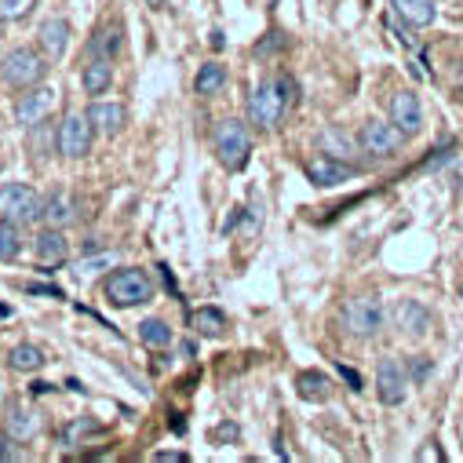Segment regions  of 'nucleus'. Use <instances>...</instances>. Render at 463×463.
Wrapping results in <instances>:
<instances>
[{
  "instance_id": "nucleus-1",
  "label": "nucleus",
  "mask_w": 463,
  "mask_h": 463,
  "mask_svg": "<svg viewBox=\"0 0 463 463\" xmlns=\"http://www.w3.org/2000/svg\"><path fill=\"white\" fill-rule=\"evenodd\" d=\"M296 102V80L292 77H278L274 84H263L252 91L249 99V121L256 128H278V121L292 109Z\"/></svg>"
},
{
  "instance_id": "nucleus-2",
  "label": "nucleus",
  "mask_w": 463,
  "mask_h": 463,
  "mask_svg": "<svg viewBox=\"0 0 463 463\" xmlns=\"http://www.w3.org/2000/svg\"><path fill=\"white\" fill-rule=\"evenodd\" d=\"M102 292H106V299L113 307H139V303H150L154 299V281L139 267H121V270H113L106 278Z\"/></svg>"
},
{
  "instance_id": "nucleus-3",
  "label": "nucleus",
  "mask_w": 463,
  "mask_h": 463,
  "mask_svg": "<svg viewBox=\"0 0 463 463\" xmlns=\"http://www.w3.org/2000/svg\"><path fill=\"white\" fill-rule=\"evenodd\" d=\"M44 73H48V55L37 52V48H15V52H8L5 59H0V80L19 88V91L41 84Z\"/></svg>"
},
{
  "instance_id": "nucleus-4",
  "label": "nucleus",
  "mask_w": 463,
  "mask_h": 463,
  "mask_svg": "<svg viewBox=\"0 0 463 463\" xmlns=\"http://www.w3.org/2000/svg\"><path fill=\"white\" fill-rule=\"evenodd\" d=\"M215 154H219V161H222L230 172L245 168V161H249V154H252V136H249V128H245L241 121H234V118L219 121V125H215Z\"/></svg>"
},
{
  "instance_id": "nucleus-5",
  "label": "nucleus",
  "mask_w": 463,
  "mask_h": 463,
  "mask_svg": "<svg viewBox=\"0 0 463 463\" xmlns=\"http://www.w3.org/2000/svg\"><path fill=\"white\" fill-rule=\"evenodd\" d=\"M41 194L26 183H5L0 186V219H12V222H33L41 219Z\"/></svg>"
},
{
  "instance_id": "nucleus-6",
  "label": "nucleus",
  "mask_w": 463,
  "mask_h": 463,
  "mask_svg": "<svg viewBox=\"0 0 463 463\" xmlns=\"http://www.w3.org/2000/svg\"><path fill=\"white\" fill-rule=\"evenodd\" d=\"M383 303L376 296H354V299H346L343 307V328L351 332V335H376L383 328Z\"/></svg>"
},
{
  "instance_id": "nucleus-7",
  "label": "nucleus",
  "mask_w": 463,
  "mask_h": 463,
  "mask_svg": "<svg viewBox=\"0 0 463 463\" xmlns=\"http://www.w3.org/2000/svg\"><path fill=\"white\" fill-rule=\"evenodd\" d=\"M91 136H95V125H91L88 113H66L62 125H59L62 157H84L91 150Z\"/></svg>"
},
{
  "instance_id": "nucleus-8",
  "label": "nucleus",
  "mask_w": 463,
  "mask_h": 463,
  "mask_svg": "<svg viewBox=\"0 0 463 463\" xmlns=\"http://www.w3.org/2000/svg\"><path fill=\"white\" fill-rule=\"evenodd\" d=\"M52 106H55V88L33 84V88L23 91V99H19V106H15V118H19L23 128H37V125L48 118V113H52Z\"/></svg>"
},
{
  "instance_id": "nucleus-9",
  "label": "nucleus",
  "mask_w": 463,
  "mask_h": 463,
  "mask_svg": "<svg viewBox=\"0 0 463 463\" xmlns=\"http://www.w3.org/2000/svg\"><path fill=\"white\" fill-rule=\"evenodd\" d=\"M402 143H405V132L391 121H369L365 128H362V146H365V154H373V157H391V154H398L402 150Z\"/></svg>"
},
{
  "instance_id": "nucleus-10",
  "label": "nucleus",
  "mask_w": 463,
  "mask_h": 463,
  "mask_svg": "<svg viewBox=\"0 0 463 463\" xmlns=\"http://www.w3.org/2000/svg\"><path fill=\"white\" fill-rule=\"evenodd\" d=\"M376 387H380V402L383 405H402L405 402V391H409L405 365L398 358H383L380 369H376Z\"/></svg>"
},
{
  "instance_id": "nucleus-11",
  "label": "nucleus",
  "mask_w": 463,
  "mask_h": 463,
  "mask_svg": "<svg viewBox=\"0 0 463 463\" xmlns=\"http://www.w3.org/2000/svg\"><path fill=\"white\" fill-rule=\"evenodd\" d=\"M354 175H358L354 165H346V161H339V157H332V154H321V157H314V161L307 165V179H310L314 186H339V183L354 179Z\"/></svg>"
},
{
  "instance_id": "nucleus-12",
  "label": "nucleus",
  "mask_w": 463,
  "mask_h": 463,
  "mask_svg": "<svg viewBox=\"0 0 463 463\" xmlns=\"http://www.w3.org/2000/svg\"><path fill=\"white\" fill-rule=\"evenodd\" d=\"M391 121L405 132V136H416L423 128V109H420V99L412 91H398L391 99Z\"/></svg>"
},
{
  "instance_id": "nucleus-13",
  "label": "nucleus",
  "mask_w": 463,
  "mask_h": 463,
  "mask_svg": "<svg viewBox=\"0 0 463 463\" xmlns=\"http://www.w3.org/2000/svg\"><path fill=\"white\" fill-rule=\"evenodd\" d=\"M88 118H91V125H95L99 132L118 136V132L128 125V109H125L121 102H102V99H95V102L88 106Z\"/></svg>"
},
{
  "instance_id": "nucleus-14",
  "label": "nucleus",
  "mask_w": 463,
  "mask_h": 463,
  "mask_svg": "<svg viewBox=\"0 0 463 463\" xmlns=\"http://www.w3.org/2000/svg\"><path fill=\"white\" fill-rule=\"evenodd\" d=\"M66 238H62V230H55V226H44L41 230V238H37V263L44 267V270H55V267H62L66 263Z\"/></svg>"
},
{
  "instance_id": "nucleus-15",
  "label": "nucleus",
  "mask_w": 463,
  "mask_h": 463,
  "mask_svg": "<svg viewBox=\"0 0 463 463\" xmlns=\"http://www.w3.org/2000/svg\"><path fill=\"white\" fill-rule=\"evenodd\" d=\"M37 41H41V52L48 55V62H59L66 55V48H70V23L66 19H48L41 26Z\"/></svg>"
},
{
  "instance_id": "nucleus-16",
  "label": "nucleus",
  "mask_w": 463,
  "mask_h": 463,
  "mask_svg": "<svg viewBox=\"0 0 463 463\" xmlns=\"http://www.w3.org/2000/svg\"><path fill=\"white\" fill-rule=\"evenodd\" d=\"M121 44H125V26L113 23V26H102V30L88 41V55H91V59H113V55L121 52Z\"/></svg>"
},
{
  "instance_id": "nucleus-17",
  "label": "nucleus",
  "mask_w": 463,
  "mask_h": 463,
  "mask_svg": "<svg viewBox=\"0 0 463 463\" xmlns=\"http://www.w3.org/2000/svg\"><path fill=\"white\" fill-rule=\"evenodd\" d=\"M73 219H77V204H73V197H66V194H52V197L44 201V208H41V222H44V226L62 230V226H70Z\"/></svg>"
},
{
  "instance_id": "nucleus-18",
  "label": "nucleus",
  "mask_w": 463,
  "mask_h": 463,
  "mask_svg": "<svg viewBox=\"0 0 463 463\" xmlns=\"http://www.w3.org/2000/svg\"><path fill=\"white\" fill-rule=\"evenodd\" d=\"M394 321H398V328H402L405 335H420V332L430 328V314H427V307H420L416 299H402Z\"/></svg>"
},
{
  "instance_id": "nucleus-19",
  "label": "nucleus",
  "mask_w": 463,
  "mask_h": 463,
  "mask_svg": "<svg viewBox=\"0 0 463 463\" xmlns=\"http://www.w3.org/2000/svg\"><path fill=\"white\" fill-rule=\"evenodd\" d=\"M37 430H41L37 412L26 409V405H12V412H8V434H12L15 441H33Z\"/></svg>"
},
{
  "instance_id": "nucleus-20",
  "label": "nucleus",
  "mask_w": 463,
  "mask_h": 463,
  "mask_svg": "<svg viewBox=\"0 0 463 463\" xmlns=\"http://www.w3.org/2000/svg\"><path fill=\"white\" fill-rule=\"evenodd\" d=\"M394 12L409 23V26H430L438 19V8H434V0H391Z\"/></svg>"
},
{
  "instance_id": "nucleus-21",
  "label": "nucleus",
  "mask_w": 463,
  "mask_h": 463,
  "mask_svg": "<svg viewBox=\"0 0 463 463\" xmlns=\"http://www.w3.org/2000/svg\"><path fill=\"white\" fill-rule=\"evenodd\" d=\"M84 91L88 95H102L106 88H109V80H113V66H109V59H91L88 66H84Z\"/></svg>"
},
{
  "instance_id": "nucleus-22",
  "label": "nucleus",
  "mask_w": 463,
  "mask_h": 463,
  "mask_svg": "<svg viewBox=\"0 0 463 463\" xmlns=\"http://www.w3.org/2000/svg\"><path fill=\"white\" fill-rule=\"evenodd\" d=\"M44 362H48L44 351H41V346H33V343H19L12 351V369L15 373H41Z\"/></svg>"
},
{
  "instance_id": "nucleus-23",
  "label": "nucleus",
  "mask_w": 463,
  "mask_h": 463,
  "mask_svg": "<svg viewBox=\"0 0 463 463\" xmlns=\"http://www.w3.org/2000/svg\"><path fill=\"white\" fill-rule=\"evenodd\" d=\"M190 325L201 332V335H222L226 332V314L215 310V307H201L190 314Z\"/></svg>"
},
{
  "instance_id": "nucleus-24",
  "label": "nucleus",
  "mask_w": 463,
  "mask_h": 463,
  "mask_svg": "<svg viewBox=\"0 0 463 463\" xmlns=\"http://www.w3.org/2000/svg\"><path fill=\"white\" fill-rule=\"evenodd\" d=\"M222 88H226V66L204 62V66L197 70V95H215V91H222Z\"/></svg>"
},
{
  "instance_id": "nucleus-25",
  "label": "nucleus",
  "mask_w": 463,
  "mask_h": 463,
  "mask_svg": "<svg viewBox=\"0 0 463 463\" xmlns=\"http://www.w3.org/2000/svg\"><path fill=\"white\" fill-rule=\"evenodd\" d=\"M296 387H299V398H307V402H325L332 391L328 376H321V373H299Z\"/></svg>"
},
{
  "instance_id": "nucleus-26",
  "label": "nucleus",
  "mask_w": 463,
  "mask_h": 463,
  "mask_svg": "<svg viewBox=\"0 0 463 463\" xmlns=\"http://www.w3.org/2000/svg\"><path fill=\"white\" fill-rule=\"evenodd\" d=\"M23 249V234H19V222L12 219H0V260H15Z\"/></svg>"
},
{
  "instance_id": "nucleus-27",
  "label": "nucleus",
  "mask_w": 463,
  "mask_h": 463,
  "mask_svg": "<svg viewBox=\"0 0 463 463\" xmlns=\"http://www.w3.org/2000/svg\"><path fill=\"white\" fill-rule=\"evenodd\" d=\"M139 339H143L146 346H172V328H168L161 317H146V321L139 325Z\"/></svg>"
},
{
  "instance_id": "nucleus-28",
  "label": "nucleus",
  "mask_w": 463,
  "mask_h": 463,
  "mask_svg": "<svg viewBox=\"0 0 463 463\" xmlns=\"http://www.w3.org/2000/svg\"><path fill=\"white\" fill-rule=\"evenodd\" d=\"M321 146H325V154H332V157H351V154H354V143L346 139L339 128L321 132Z\"/></svg>"
},
{
  "instance_id": "nucleus-29",
  "label": "nucleus",
  "mask_w": 463,
  "mask_h": 463,
  "mask_svg": "<svg viewBox=\"0 0 463 463\" xmlns=\"http://www.w3.org/2000/svg\"><path fill=\"white\" fill-rule=\"evenodd\" d=\"M118 263V252H102V256H95V260H80L77 267H73V274L77 278H91V274H99L102 267H113Z\"/></svg>"
},
{
  "instance_id": "nucleus-30",
  "label": "nucleus",
  "mask_w": 463,
  "mask_h": 463,
  "mask_svg": "<svg viewBox=\"0 0 463 463\" xmlns=\"http://www.w3.org/2000/svg\"><path fill=\"white\" fill-rule=\"evenodd\" d=\"M33 8V0H0V23H12V19H23L26 12Z\"/></svg>"
},
{
  "instance_id": "nucleus-31",
  "label": "nucleus",
  "mask_w": 463,
  "mask_h": 463,
  "mask_svg": "<svg viewBox=\"0 0 463 463\" xmlns=\"http://www.w3.org/2000/svg\"><path fill=\"white\" fill-rule=\"evenodd\" d=\"M8 459H23V449L12 445V434H0V463H8Z\"/></svg>"
},
{
  "instance_id": "nucleus-32",
  "label": "nucleus",
  "mask_w": 463,
  "mask_h": 463,
  "mask_svg": "<svg viewBox=\"0 0 463 463\" xmlns=\"http://www.w3.org/2000/svg\"><path fill=\"white\" fill-rule=\"evenodd\" d=\"M339 376H343L346 383H351V391H362V376H358L354 369H346V365H339Z\"/></svg>"
},
{
  "instance_id": "nucleus-33",
  "label": "nucleus",
  "mask_w": 463,
  "mask_h": 463,
  "mask_svg": "<svg viewBox=\"0 0 463 463\" xmlns=\"http://www.w3.org/2000/svg\"><path fill=\"white\" fill-rule=\"evenodd\" d=\"M30 292H37V296H52V299H62V288H55V285H30Z\"/></svg>"
},
{
  "instance_id": "nucleus-34",
  "label": "nucleus",
  "mask_w": 463,
  "mask_h": 463,
  "mask_svg": "<svg viewBox=\"0 0 463 463\" xmlns=\"http://www.w3.org/2000/svg\"><path fill=\"white\" fill-rule=\"evenodd\" d=\"M161 463H186V452H157Z\"/></svg>"
},
{
  "instance_id": "nucleus-35",
  "label": "nucleus",
  "mask_w": 463,
  "mask_h": 463,
  "mask_svg": "<svg viewBox=\"0 0 463 463\" xmlns=\"http://www.w3.org/2000/svg\"><path fill=\"white\" fill-rule=\"evenodd\" d=\"M0 317H8V307H0Z\"/></svg>"
},
{
  "instance_id": "nucleus-36",
  "label": "nucleus",
  "mask_w": 463,
  "mask_h": 463,
  "mask_svg": "<svg viewBox=\"0 0 463 463\" xmlns=\"http://www.w3.org/2000/svg\"><path fill=\"white\" fill-rule=\"evenodd\" d=\"M270 5H274V0H270Z\"/></svg>"
}]
</instances>
